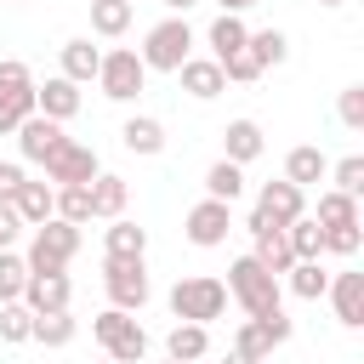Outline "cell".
Masks as SVG:
<instances>
[{
  "mask_svg": "<svg viewBox=\"0 0 364 364\" xmlns=\"http://www.w3.org/2000/svg\"><path fill=\"white\" fill-rule=\"evenodd\" d=\"M80 256V228L63 222V216H46L40 228H28V273H68V262Z\"/></svg>",
  "mask_w": 364,
  "mask_h": 364,
  "instance_id": "obj_1",
  "label": "cell"
},
{
  "mask_svg": "<svg viewBox=\"0 0 364 364\" xmlns=\"http://www.w3.org/2000/svg\"><path fill=\"white\" fill-rule=\"evenodd\" d=\"M228 301H239L245 318H267V313H279V279L256 256H233L228 262Z\"/></svg>",
  "mask_w": 364,
  "mask_h": 364,
  "instance_id": "obj_2",
  "label": "cell"
},
{
  "mask_svg": "<svg viewBox=\"0 0 364 364\" xmlns=\"http://www.w3.org/2000/svg\"><path fill=\"white\" fill-rule=\"evenodd\" d=\"M136 57H142V68L148 74H176L188 57H193V28H188V17H165V23H154L148 34H142V46H136Z\"/></svg>",
  "mask_w": 364,
  "mask_h": 364,
  "instance_id": "obj_3",
  "label": "cell"
},
{
  "mask_svg": "<svg viewBox=\"0 0 364 364\" xmlns=\"http://www.w3.org/2000/svg\"><path fill=\"white\" fill-rule=\"evenodd\" d=\"M171 313L188 318V324H210V318L228 313V284L216 273H188V279L171 284Z\"/></svg>",
  "mask_w": 364,
  "mask_h": 364,
  "instance_id": "obj_4",
  "label": "cell"
},
{
  "mask_svg": "<svg viewBox=\"0 0 364 364\" xmlns=\"http://www.w3.org/2000/svg\"><path fill=\"white\" fill-rule=\"evenodd\" d=\"M91 336L102 341V353H108L114 364H142V358H148V330H142L136 313H125V307H102V313L91 318Z\"/></svg>",
  "mask_w": 364,
  "mask_h": 364,
  "instance_id": "obj_5",
  "label": "cell"
},
{
  "mask_svg": "<svg viewBox=\"0 0 364 364\" xmlns=\"http://www.w3.org/2000/svg\"><path fill=\"white\" fill-rule=\"evenodd\" d=\"M102 290H108V307L142 313V307H148V296H154L148 262H142V256H102Z\"/></svg>",
  "mask_w": 364,
  "mask_h": 364,
  "instance_id": "obj_6",
  "label": "cell"
},
{
  "mask_svg": "<svg viewBox=\"0 0 364 364\" xmlns=\"http://www.w3.org/2000/svg\"><path fill=\"white\" fill-rule=\"evenodd\" d=\"M142 85H148V68H142V57H136L131 46L102 51V63H97V91H102L108 102H136Z\"/></svg>",
  "mask_w": 364,
  "mask_h": 364,
  "instance_id": "obj_7",
  "label": "cell"
},
{
  "mask_svg": "<svg viewBox=\"0 0 364 364\" xmlns=\"http://www.w3.org/2000/svg\"><path fill=\"white\" fill-rule=\"evenodd\" d=\"M182 233H188V245H199V250L228 245V233H233V205H222V199H199V205L182 216Z\"/></svg>",
  "mask_w": 364,
  "mask_h": 364,
  "instance_id": "obj_8",
  "label": "cell"
},
{
  "mask_svg": "<svg viewBox=\"0 0 364 364\" xmlns=\"http://www.w3.org/2000/svg\"><path fill=\"white\" fill-rule=\"evenodd\" d=\"M97 171H102L97 148H91V142H74V136H68V142H63V148L46 159V182H51V188H68V182H91Z\"/></svg>",
  "mask_w": 364,
  "mask_h": 364,
  "instance_id": "obj_9",
  "label": "cell"
},
{
  "mask_svg": "<svg viewBox=\"0 0 364 364\" xmlns=\"http://www.w3.org/2000/svg\"><path fill=\"white\" fill-rule=\"evenodd\" d=\"M11 136H17L23 159H34V165H46V159H51V154L68 142V136H63V125H57V119H46V114H28V119H23Z\"/></svg>",
  "mask_w": 364,
  "mask_h": 364,
  "instance_id": "obj_10",
  "label": "cell"
},
{
  "mask_svg": "<svg viewBox=\"0 0 364 364\" xmlns=\"http://www.w3.org/2000/svg\"><path fill=\"white\" fill-rule=\"evenodd\" d=\"M256 210H267V216L284 228V222L307 216V188L284 182V176H279V182H262V188H256Z\"/></svg>",
  "mask_w": 364,
  "mask_h": 364,
  "instance_id": "obj_11",
  "label": "cell"
},
{
  "mask_svg": "<svg viewBox=\"0 0 364 364\" xmlns=\"http://www.w3.org/2000/svg\"><path fill=\"white\" fill-rule=\"evenodd\" d=\"M68 301H74L68 273H28V284H23V307L28 313H63Z\"/></svg>",
  "mask_w": 364,
  "mask_h": 364,
  "instance_id": "obj_12",
  "label": "cell"
},
{
  "mask_svg": "<svg viewBox=\"0 0 364 364\" xmlns=\"http://www.w3.org/2000/svg\"><path fill=\"white\" fill-rule=\"evenodd\" d=\"M324 296H330V307H336V318L347 324V330H358L364 324V273H330V284H324Z\"/></svg>",
  "mask_w": 364,
  "mask_h": 364,
  "instance_id": "obj_13",
  "label": "cell"
},
{
  "mask_svg": "<svg viewBox=\"0 0 364 364\" xmlns=\"http://www.w3.org/2000/svg\"><path fill=\"white\" fill-rule=\"evenodd\" d=\"M34 114H46V119L68 125V119L80 114V85H74V80H63V74H51L46 85H34Z\"/></svg>",
  "mask_w": 364,
  "mask_h": 364,
  "instance_id": "obj_14",
  "label": "cell"
},
{
  "mask_svg": "<svg viewBox=\"0 0 364 364\" xmlns=\"http://www.w3.org/2000/svg\"><path fill=\"white\" fill-rule=\"evenodd\" d=\"M176 80H182V91H188L193 102H210V97H222V91H228V80H222V63H216V57H188V63L176 68Z\"/></svg>",
  "mask_w": 364,
  "mask_h": 364,
  "instance_id": "obj_15",
  "label": "cell"
},
{
  "mask_svg": "<svg viewBox=\"0 0 364 364\" xmlns=\"http://www.w3.org/2000/svg\"><path fill=\"white\" fill-rule=\"evenodd\" d=\"M262 154H267L262 125H256V119H228V131H222V159L250 165V159H262Z\"/></svg>",
  "mask_w": 364,
  "mask_h": 364,
  "instance_id": "obj_16",
  "label": "cell"
},
{
  "mask_svg": "<svg viewBox=\"0 0 364 364\" xmlns=\"http://www.w3.org/2000/svg\"><path fill=\"white\" fill-rule=\"evenodd\" d=\"M119 142H125V154L154 159V154H165V125H159L154 114H131V119L119 125Z\"/></svg>",
  "mask_w": 364,
  "mask_h": 364,
  "instance_id": "obj_17",
  "label": "cell"
},
{
  "mask_svg": "<svg viewBox=\"0 0 364 364\" xmlns=\"http://www.w3.org/2000/svg\"><path fill=\"white\" fill-rule=\"evenodd\" d=\"M125 205H131V188H125V176H114V171H97V176H91V216L114 222V216H125Z\"/></svg>",
  "mask_w": 364,
  "mask_h": 364,
  "instance_id": "obj_18",
  "label": "cell"
},
{
  "mask_svg": "<svg viewBox=\"0 0 364 364\" xmlns=\"http://www.w3.org/2000/svg\"><path fill=\"white\" fill-rule=\"evenodd\" d=\"M51 205H57V188H51V182H28V176H23V188L11 193V210H17L23 228H40V222L51 216Z\"/></svg>",
  "mask_w": 364,
  "mask_h": 364,
  "instance_id": "obj_19",
  "label": "cell"
},
{
  "mask_svg": "<svg viewBox=\"0 0 364 364\" xmlns=\"http://www.w3.org/2000/svg\"><path fill=\"white\" fill-rule=\"evenodd\" d=\"M205 353H210V324H188V318H176L171 336H165V358L193 364V358H205Z\"/></svg>",
  "mask_w": 364,
  "mask_h": 364,
  "instance_id": "obj_20",
  "label": "cell"
},
{
  "mask_svg": "<svg viewBox=\"0 0 364 364\" xmlns=\"http://www.w3.org/2000/svg\"><path fill=\"white\" fill-rule=\"evenodd\" d=\"M245 40H250V23H245L239 11H216V23L205 28V46H210V57H216V63H222V57H233Z\"/></svg>",
  "mask_w": 364,
  "mask_h": 364,
  "instance_id": "obj_21",
  "label": "cell"
},
{
  "mask_svg": "<svg viewBox=\"0 0 364 364\" xmlns=\"http://www.w3.org/2000/svg\"><path fill=\"white\" fill-rule=\"evenodd\" d=\"M97 63H102V46H91L85 34L63 40V80H74V85H91V80H97Z\"/></svg>",
  "mask_w": 364,
  "mask_h": 364,
  "instance_id": "obj_22",
  "label": "cell"
},
{
  "mask_svg": "<svg viewBox=\"0 0 364 364\" xmlns=\"http://www.w3.org/2000/svg\"><path fill=\"white\" fill-rule=\"evenodd\" d=\"M330 176V159L313 148V142H296L290 154H284V182H296V188H313V182H324Z\"/></svg>",
  "mask_w": 364,
  "mask_h": 364,
  "instance_id": "obj_23",
  "label": "cell"
},
{
  "mask_svg": "<svg viewBox=\"0 0 364 364\" xmlns=\"http://www.w3.org/2000/svg\"><path fill=\"white\" fill-rule=\"evenodd\" d=\"M102 256H148V228H136V222L114 216V222H108V233H102Z\"/></svg>",
  "mask_w": 364,
  "mask_h": 364,
  "instance_id": "obj_24",
  "label": "cell"
},
{
  "mask_svg": "<svg viewBox=\"0 0 364 364\" xmlns=\"http://www.w3.org/2000/svg\"><path fill=\"white\" fill-rule=\"evenodd\" d=\"M284 245H290L296 262H318L324 256V228L313 216H296V222H284Z\"/></svg>",
  "mask_w": 364,
  "mask_h": 364,
  "instance_id": "obj_25",
  "label": "cell"
},
{
  "mask_svg": "<svg viewBox=\"0 0 364 364\" xmlns=\"http://www.w3.org/2000/svg\"><path fill=\"white\" fill-rule=\"evenodd\" d=\"M131 17H136L131 0H91V34H102V40H119L131 28Z\"/></svg>",
  "mask_w": 364,
  "mask_h": 364,
  "instance_id": "obj_26",
  "label": "cell"
},
{
  "mask_svg": "<svg viewBox=\"0 0 364 364\" xmlns=\"http://www.w3.org/2000/svg\"><path fill=\"white\" fill-rule=\"evenodd\" d=\"M245 193V165H233V159H216L210 171H205V199H222V205H233Z\"/></svg>",
  "mask_w": 364,
  "mask_h": 364,
  "instance_id": "obj_27",
  "label": "cell"
},
{
  "mask_svg": "<svg viewBox=\"0 0 364 364\" xmlns=\"http://www.w3.org/2000/svg\"><path fill=\"white\" fill-rule=\"evenodd\" d=\"M313 222H318V228H353V222H358V199H353V193H341V188H324V193H318Z\"/></svg>",
  "mask_w": 364,
  "mask_h": 364,
  "instance_id": "obj_28",
  "label": "cell"
},
{
  "mask_svg": "<svg viewBox=\"0 0 364 364\" xmlns=\"http://www.w3.org/2000/svg\"><path fill=\"white\" fill-rule=\"evenodd\" d=\"M250 239H256V250H250V256H256L273 279H284V273H290V262H296V256H290V245H284V228H267V233H250Z\"/></svg>",
  "mask_w": 364,
  "mask_h": 364,
  "instance_id": "obj_29",
  "label": "cell"
},
{
  "mask_svg": "<svg viewBox=\"0 0 364 364\" xmlns=\"http://www.w3.org/2000/svg\"><path fill=\"white\" fill-rule=\"evenodd\" d=\"M80 336V318L63 307V313H34V336L28 341H40V347H68Z\"/></svg>",
  "mask_w": 364,
  "mask_h": 364,
  "instance_id": "obj_30",
  "label": "cell"
},
{
  "mask_svg": "<svg viewBox=\"0 0 364 364\" xmlns=\"http://www.w3.org/2000/svg\"><path fill=\"white\" fill-rule=\"evenodd\" d=\"M245 46H250V57H256L262 68H279V63L290 57V34H284V28H250Z\"/></svg>",
  "mask_w": 364,
  "mask_h": 364,
  "instance_id": "obj_31",
  "label": "cell"
},
{
  "mask_svg": "<svg viewBox=\"0 0 364 364\" xmlns=\"http://www.w3.org/2000/svg\"><path fill=\"white\" fill-rule=\"evenodd\" d=\"M51 216H63V222L85 228V222H91V182H68V188H57V205H51Z\"/></svg>",
  "mask_w": 364,
  "mask_h": 364,
  "instance_id": "obj_32",
  "label": "cell"
},
{
  "mask_svg": "<svg viewBox=\"0 0 364 364\" xmlns=\"http://www.w3.org/2000/svg\"><path fill=\"white\" fill-rule=\"evenodd\" d=\"M28 336H34V313L23 301H0V341L6 347H23Z\"/></svg>",
  "mask_w": 364,
  "mask_h": 364,
  "instance_id": "obj_33",
  "label": "cell"
},
{
  "mask_svg": "<svg viewBox=\"0 0 364 364\" xmlns=\"http://www.w3.org/2000/svg\"><path fill=\"white\" fill-rule=\"evenodd\" d=\"M34 114V85H17V91H0V136H11L23 119Z\"/></svg>",
  "mask_w": 364,
  "mask_h": 364,
  "instance_id": "obj_34",
  "label": "cell"
},
{
  "mask_svg": "<svg viewBox=\"0 0 364 364\" xmlns=\"http://www.w3.org/2000/svg\"><path fill=\"white\" fill-rule=\"evenodd\" d=\"M284 279H290V290H296L301 301H318V296H324V284H330V273H324L318 262H290V273H284Z\"/></svg>",
  "mask_w": 364,
  "mask_h": 364,
  "instance_id": "obj_35",
  "label": "cell"
},
{
  "mask_svg": "<svg viewBox=\"0 0 364 364\" xmlns=\"http://www.w3.org/2000/svg\"><path fill=\"white\" fill-rule=\"evenodd\" d=\"M233 353H245V358H256V364H267L273 358V336L256 324V318H245L239 330H233Z\"/></svg>",
  "mask_w": 364,
  "mask_h": 364,
  "instance_id": "obj_36",
  "label": "cell"
},
{
  "mask_svg": "<svg viewBox=\"0 0 364 364\" xmlns=\"http://www.w3.org/2000/svg\"><path fill=\"white\" fill-rule=\"evenodd\" d=\"M23 284H28V262L17 250H0V301H23Z\"/></svg>",
  "mask_w": 364,
  "mask_h": 364,
  "instance_id": "obj_37",
  "label": "cell"
},
{
  "mask_svg": "<svg viewBox=\"0 0 364 364\" xmlns=\"http://www.w3.org/2000/svg\"><path fill=\"white\" fill-rule=\"evenodd\" d=\"M262 74H267V68L250 57V46H239L233 57H222V80H233V85H256Z\"/></svg>",
  "mask_w": 364,
  "mask_h": 364,
  "instance_id": "obj_38",
  "label": "cell"
},
{
  "mask_svg": "<svg viewBox=\"0 0 364 364\" xmlns=\"http://www.w3.org/2000/svg\"><path fill=\"white\" fill-rule=\"evenodd\" d=\"M330 188H341V193H364V154H347V159H336L330 165Z\"/></svg>",
  "mask_w": 364,
  "mask_h": 364,
  "instance_id": "obj_39",
  "label": "cell"
},
{
  "mask_svg": "<svg viewBox=\"0 0 364 364\" xmlns=\"http://www.w3.org/2000/svg\"><path fill=\"white\" fill-rule=\"evenodd\" d=\"M358 245H364V228L353 222V228H324V250L330 256H358Z\"/></svg>",
  "mask_w": 364,
  "mask_h": 364,
  "instance_id": "obj_40",
  "label": "cell"
},
{
  "mask_svg": "<svg viewBox=\"0 0 364 364\" xmlns=\"http://www.w3.org/2000/svg\"><path fill=\"white\" fill-rule=\"evenodd\" d=\"M336 114H341V125H347V131H364V85H347V91H341V102H336Z\"/></svg>",
  "mask_w": 364,
  "mask_h": 364,
  "instance_id": "obj_41",
  "label": "cell"
},
{
  "mask_svg": "<svg viewBox=\"0 0 364 364\" xmlns=\"http://www.w3.org/2000/svg\"><path fill=\"white\" fill-rule=\"evenodd\" d=\"M17 85H34L28 63H17V57H0V91H17Z\"/></svg>",
  "mask_w": 364,
  "mask_h": 364,
  "instance_id": "obj_42",
  "label": "cell"
},
{
  "mask_svg": "<svg viewBox=\"0 0 364 364\" xmlns=\"http://www.w3.org/2000/svg\"><path fill=\"white\" fill-rule=\"evenodd\" d=\"M17 233H23V222H17L11 199H0V250H17Z\"/></svg>",
  "mask_w": 364,
  "mask_h": 364,
  "instance_id": "obj_43",
  "label": "cell"
},
{
  "mask_svg": "<svg viewBox=\"0 0 364 364\" xmlns=\"http://www.w3.org/2000/svg\"><path fill=\"white\" fill-rule=\"evenodd\" d=\"M256 324H262V330L273 336V347H284V341H290V330H296V324L284 318V307H279V313H267V318H256Z\"/></svg>",
  "mask_w": 364,
  "mask_h": 364,
  "instance_id": "obj_44",
  "label": "cell"
},
{
  "mask_svg": "<svg viewBox=\"0 0 364 364\" xmlns=\"http://www.w3.org/2000/svg\"><path fill=\"white\" fill-rule=\"evenodd\" d=\"M17 188H23V165L17 159H0V199H11Z\"/></svg>",
  "mask_w": 364,
  "mask_h": 364,
  "instance_id": "obj_45",
  "label": "cell"
},
{
  "mask_svg": "<svg viewBox=\"0 0 364 364\" xmlns=\"http://www.w3.org/2000/svg\"><path fill=\"white\" fill-rule=\"evenodd\" d=\"M250 6H262V0H216V11H239V17H245Z\"/></svg>",
  "mask_w": 364,
  "mask_h": 364,
  "instance_id": "obj_46",
  "label": "cell"
},
{
  "mask_svg": "<svg viewBox=\"0 0 364 364\" xmlns=\"http://www.w3.org/2000/svg\"><path fill=\"white\" fill-rule=\"evenodd\" d=\"M159 6H165V11H176V17H188V11L199 6V0H159Z\"/></svg>",
  "mask_w": 364,
  "mask_h": 364,
  "instance_id": "obj_47",
  "label": "cell"
},
{
  "mask_svg": "<svg viewBox=\"0 0 364 364\" xmlns=\"http://www.w3.org/2000/svg\"><path fill=\"white\" fill-rule=\"evenodd\" d=\"M222 364H256V358H245V353H228V358H222Z\"/></svg>",
  "mask_w": 364,
  "mask_h": 364,
  "instance_id": "obj_48",
  "label": "cell"
},
{
  "mask_svg": "<svg viewBox=\"0 0 364 364\" xmlns=\"http://www.w3.org/2000/svg\"><path fill=\"white\" fill-rule=\"evenodd\" d=\"M318 6H347V0H318Z\"/></svg>",
  "mask_w": 364,
  "mask_h": 364,
  "instance_id": "obj_49",
  "label": "cell"
},
{
  "mask_svg": "<svg viewBox=\"0 0 364 364\" xmlns=\"http://www.w3.org/2000/svg\"><path fill=\"white\" fill-rule=\"evenodd\" d=\"M165 364H176V358H165Z\"/></svg>",
  "mask_w": 364,
  "mask_h": 364,
  "instance_id": "obj_50",
  "label": "cell"
},
{
  "mask_svg": "<svg viewBox=\"0 0 364 364\" xmlns=\"http://www.w3.org/2000/svg\"><path fill=\"white\" fill-rule=\"evenodd\" d=\"M11 6H23V0H11Z\"/></svg>",
  "mask_w": 364,
  "mask_h": 364,
  "instance_id": "obj_51",
  "label": "cell"
},
{
  "mask_svg": "<svg viewBox=\"0 0 364 364\" xmlns=\"http://www.w3.org/2000/svg\"><path fill=\"white\" fill-rule=\"evenodd\" d=\"M102 364H114V358H102Z\"/></svg>",
  "mask_w": 364,
  "mask_h": 364,
  "instance_id": "obj_52",
  "label": "cell"
},
{
  "mask_svg": "<svg viewBox=\"0 0 364 364\" xmlns=\"http://www.w3.org/2000/svg\"><path fill=\"white\" fill-rule=\"evenodd\" d=\"M193 364H205V358H193Z\"/></svg>",
  "mask_w": 364,
  "mask_h": 364,
  "instance_id": "obj_53",
  "label": "cell"
},
{
  "mask_svg": "<svg viewBox=\"0 0 364 364\" xmlns=\"http://www.w3.org/2000/svg\"><path fill=\"white\" fill-rule=\"evenodd\" d=\"M131 6H136V0H131Z\"/></svg>",
  "mask_w": 364,
  "mask_h": 364,
  "instance_id": "obj_54",
  "label": "cell"
}]
</instances>
